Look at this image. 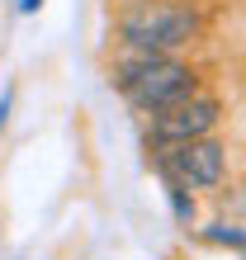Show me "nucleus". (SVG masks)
<instances>
[{"label": "nucleus", "mask_w": 246, "mask_h": 260, "mask_svg": "<svg viewBox=\"0 0 246 260\" xmlns=\"http://www.w3.org/2000/svg\"><path fill=\"white\" fill-rule=\"evenodd\" d=\"M161 180H166V199H171V208H175V222L180 227H199V208H194L190 185H180V180H171V175H161Z\"/></svg>", "instance_id": "5"}, {"label": "nucleus", "mask_w": 246, "mask_h": 260, "mask_svg": "<svg viewBox=\"0 0 246 260\" xmlns=\"http://www.w3.org/2000/svg\"><path fill=\"white\" fill-rule=\"evenodd\" d=\"M5 118H10V95H0V128H5Z\"/></svg>", "instance_id": "7"}, {"label": "nucleus", "mask_w": 246, "mask_h": 260, "mask_svg": "<svg viewBox=\"0 0 246 260\" xmlns=\"http://www.w3.org/2000/svg\"><path fill=\"white\" fill-rule=\"evenodd\" d=\"M218 118H223V104L199 90V95L171 104V109L147 114V147L161 151V147L194 142V137H213V133H218Z\"/></svg>", "instance_id": "3"}, {"label": "nucleus", "mask_w": 246, "mask_h": 260, "mask_svg": "<svg viewBox=\"0 0 246 260\" xmlns=\"http://www.w3.org/2000/svg\"><path fill=\"white\" fill-rule=\"evenodd\" d=\"M157 171L190 185V189H218L227 175V147L218 137H194V142H180V147H161Z\"/></svg>", "instance_id": "4"}, {"label": "nucleus", "mask_w": 246, "mask_h": 260, "mask_svg": "<svg viewBox=\"0 0 246 260\" xmlns=\"http://www.w3.org/2000/svg\"><path fill=\"white\" fill-rule=\"evenodd\" d=\"M199 34H204V14L194 5H180V0H128L114 14V38L123 52L175 57Z\"/></svg>", "instance_id": "1"}, {"label": "nucleus", "mask_w": 246, "mask_h": 260, "mask_svg": "<svg viewBox=\"0 0 246 260\" xmlns=\"http://www.w3.org/2000/svg\"><path fill=\"white\" fill-rule=\"evenodd\" d=\"M38 5H43V0H19V10H24V14H34Z\"/></svg>", "instance_id": "8"}, {"label": "nucleus", "mask_w": 246, "mask_h": 260, "mask_svg": "<svg viewBox=\"0 0 246 260\" xmlns=\"http://www.w3.org/2000/svg\"><path fill=\"white\" fill-rule=\"evenodd\" d=\"M204 237L213 241V246H246V232L241 227H227V222H208Z\"/></svg>", "instance_id": "6"}, {"label": "nucleus", "mask_w": 246, "mask_h": 260, "mask_svg": "<svg viewBox=\"0 0 246 260\" xmlns=\"http://www.w3.org/2000/svg\"><path fill=\"white\" fill-rule=\"evenodd\" d=\"M114 90L123 95V104L137 114H157L171 104L199 95V71L180 57H151V52H123L114 62Z\"/></svg>", "instance_id": "2"}]
</instances>
